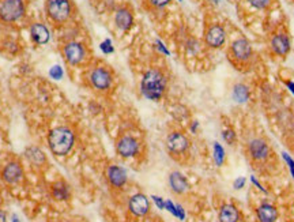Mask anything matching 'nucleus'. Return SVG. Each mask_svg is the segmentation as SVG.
Instances as JSON below:
<instances>
[{"instance_id":"0eeeda50","label":"nucleus","mask_w":294,"mask_h":222,"mask_svg":"<svg viewBox=\"0 0 294 222\" xmlns=\"http://www.w3.org/2000/svg\"><path fill=\"white\" fill-rule=\"evenodd\" d=\"M141 143L132 135H122L116 142V151L123 158H131L139 153Z\"/></svg>"},{"instance_id":"6e6552de","label":"nucleus","mask_w":294,"mask_h":222,"mask_svg":"<svg viewBox=\"0 0 294 222\" xmlns=\"http://www.w3.org/2000/svg\"><path fill=\"white\" fill-rule=\"evenodd\" d=\"M89 81H90V85L94 87L95 90L105 91L109 90L112 86L113 77H112V74H110L108 68L95 67L89 75Z\"/></svg>"},{"instance_id":"aec40b11","label":"nucleus","mask_w":294,"mask_h":222,"mask_svg":"<svg viewBox=\"0 0 294 222\" xmlns=\"http://www.w3.org/2000/svg\"><path fill=\"white\" fill-rule=\"evenodd\" d=\"M50 194L53 196L54 200L57 202H66L70 199L71 196V191H70V186L64 180H57L50 186Z\"/></svg>"},{"instance_id":"473e14b6","label":"nucleus","mask_w":294,"mask_h":222,"mask_svg":"<svg viewBox=\"0 0 294 222\" xmlns=\"http://www.w3.org/2000/svg\"><path fill=\"white\" fill-rule=\"evenodd\" d=\"M151 199H153V202L155 203V206H157L159 210H165V199H162L161 196H157V195L151 196Z\"/></svg>"},{"instance_id":"393cba45","label":"nucleus","mask_w":294,"mask_h":222,"mask_svg":"<svg viewBox=\"0 0 294 222\" xmlns=\"http://www.w3.org/2000/svg\"><path fill=\"white\" fill-rule=\"evenodd\" d=\"M49 75L52 77V79H54V81H60L64 75L63 68L60 67L59 64H56V66H53V67H50Z\"/></svg>"},{"instance_id":"cd10ccee","label":"nucleus","mask_w":294,"mask_h":222,"mask_svg":"<svg viewBox=\"0 0 294 222\" xmlns=\"http://www.w3.org/2000/svg\"><path fill=\"white\" fill-rule=\"evenodd\" d=\"M100 48H101V50H102V52H104V53H106V54L113 53V50H114L113 45H112V41L109 40V38H106V40H105L104 42H101Z\"/></svg>"},{"instance_id":"dca6fc26","label":"nucleus","mask_w":294,"mask_h":222,"mask_svg":"<svg viewBox=\"0 0 294 222\" xmlns=\"http://www.w3.org/2000/svg\"><path fill=\"white\" fill-rule=\"evenodd\" d=\"M169 187L176 195H183L190 190V184L187 177L179 171H174L169 175Z\"/></svg>"},{"instance_id":"4be33fe9","label":"nucleus","mask_w":294,"mask_h":222,"mask_svg":"<svg viewBox=\"0 0 294 222\" xmlns=\"http://www.w3.org/2000/svg\"><path fill=\"white\" fill-rule=\"evenodd\" d=\"M25 157L27 158V161L34 165V166H44L46 163V155L45 153L40 149V147H37V146H30V147H27L25 150Z\"/></svg>"},{"instance_id":"7c9ffc66","label":"nucleus","mask_w":294,"mask_h":222,"mask_svg":"<svg viewBox=\"0 0 294 222\" xmlns=\"http://www.w3.org/2000/svg\"><path fill=\"white\" fill-rule=\"evenodd\" d=\"M165 210H167L169 213L177 218V206L173 203L172 200H169V199L165 200Z\"/></svg>"},{"instance_id":"c756f323","label":"nucleus","mask_w":294,"mask_h":222,"mask_svg":"<svg viewBox=\"0 0 294 222\" xmlns=\"http://www.w3.org/2000/svg\"><path fill=\"white\" fill-rule=\"evenodd\" d=\"M149 3L155 9H163L166 7L169 3H172V0H149Z\"/></svg>"},{"instance_id":"7ed1b4c3","label":"nucleus","mask_w":294,"mask_h":222,"mask_svg":"<svg viewBox=\"0 0 294 222\" xmlns=\"http://www.w3.org/2000/svg\"><path fill=\"white\" fill-rule=\"evenodd\" d=\"M45 13L50 22L62 26L73 15V3L71 0H45Z\"/></svg>"},{"instance_id":"c85d7f7f","label":"nucleus","mask_w":294,"mask_h":222,"mask_svg":"<svg viewBox=\"0 0 294 222\" xmlns=\"http://www.w3.org/2000/svg\"><path fill=\"white\" fill-rule=\"evenodd\" d=\"M282 158L285 159V162L287 163V166H289V171H290V173H291V176H293V179H294V159L290 157L287 153H282Z\"/></svg>"},{"instance_id":"ddd939ff","label":"nucleus","mask_w":294,"mask_h":222,"mask_svg":"<svg viewBox=\"0 0 294 222\" xmlns=\"http://www.w3.org/2000/svg\"><path fill=\"white\" fill-rule=\"evenodd\" d=\"M2 180L7 184H18L23 179V166L19 161H9L2 169Z\"/></svg>"},{"instance_id":"2eb2a0df","label":"nucleus","mask_w":294,"mask_h":222,"mask_svg":"<svg viewBox=\"0 0 294 222\" xmlns=\"http://www.w3.org/2000/svg\"><path fill=\"white\" fill-rule=\"evenodd\" d=\"M114 23L116 26L123 30V32H128L134 25V13L132 10L127 6H123L120 9L116 10L114 14Z\"/></svg>"},{"instance_id":"72a5a7b5","label":"nucleus","mask_w":294,"mask_h":222,"mask_svg":"<svg viewBox=\"0 0 294 222\" xmlns=\"http://www.w3.org/2000/svg\"><path fill=\"white\" fill-rule=\"evenodd\" d=\"M249 180H251V183H252V184H254V186L256 187V188H258L259 191H262L263 194H266V195H267V194H268L267 190H266V188H264V187H263L262 184H260V183L258 182V179H256V177L251 176V179H249Z\"/></svg>"},{"instance_id":"a878e982","label":"nucleus","mask_w":294,"mask_h":222,"mask_svg":"<svg viewBox=\"0 0 294 222\" xmlns=\"http://www.w3.org/2000/svg\"><path fill=\"white\" fill-rule=\"evenodd\" d=\"M249 5L255 7V9L258 10H263V9H267L270 3H271V0H247Z\"/></svg>"},{"instance_id":"423d86ee","label":"nucleus","mask_w":294,"mask_h":222,"mask_svg":"<svg viewBox=\"0 0 294 222\" xmlns=\"http://www.w3.org/2000/svg\"><path fill=\"white\" fill-rule=\"evenodd\" d=\"M63 56L70 66H79L86 59V48L78 41H70L63 45Z\"/></svg>"},{"instance_id":"9d476101","label":"nucleus","mask_w":294,"mask_h":222,"mask_svg":"<svg viewBox=\"0 0 294 222\" xmlns=\"http://www.w3.org/2000/svg\"><path fill=\"white\" fill-rule=\"evenodd\" d=\"M225 41H226V32H225L223 26L218 25V23L208 26L207 30L204 32V42L211 49L222 48Z\"/></svg>"},{"instance_id":"ea45409f","label":"nucleus","mask_w":294,"mask_h":222,"mask_svg":"<svg viewBox=\"0 0 294 222\" xmlns=\"http://www.w3.org/2000/svg\"><path fill=\"white\" fill-rule=\"evenodd\" d=\"M13 222H19V218L17 215H13Z\"/></svg>"},{"instance_id":"a211bd4d","label":"nucleus","mask_w":294,"mask_h":222,"mask_svg":"<svg viewBox=\"0 0 294 222\" xmlns=\"http://www.w3.org/2000/svg\"><path fill=\"white\" fill-rule=\"evenodd\" d=\"M29 32H30L32 40L34 41L36 44H38V45H45L50 38L48 27L41 22L33 23L32 26H30V29H29Z\"/></svg>"},{"instance_id":"f3484780","label":"nucleus","mask_w":294,"mask_h":222,"mask_svg":"<svg viewBox=\"0 0 294 222\" xmlns=\"http://www.w3.org/2000/svg\"><path fill=\"white\" fill-rule=\"evenodd\" d=\"M270 45H271L272 52L278 54V56H286L290 52V40L285 33H278V34H275L271 38Z\"/></svg>"},{"instance_id":"2f4dec72","label":"nucleus","mask_w":294,"mask_h":222,"mask_svg":"<svg viewBox=\"0 0 294 222\" xmlns=\"http://www.w3.org/2000/svg\"><path fill=\"white\" fill-rule=\"evenodd\" d=\"M245 183H247V179H245V177H237V179H236L234 180V183H233V188H234V190H241V188H244L245 187Z\"/></svg>"},{"instance_id":"a19ab883","label":"nucleus","mask_w":294,"mask_h":222,"mask_svg":"<svg viewBox=\"0 0 294 222\" xmlns=\"http://www.w3.org/2000/svg\"><path fill=\"white\" fill-rule=\"evenodd\" d=\"M179 2H183V0H179Z\"/></svg>"},{"instance_id":"6ab92c4d","label":"nucleus","mask_w":294,"mask_h":222,"mask_svg":"<svg viewBox=\"0 0 294 222\" xmlns=\"http://www.w3.org/2000/svg\"><path fill=\"white\" fill-rule=\"evenodd\" d=\"M218 219L219 222H240V211L233 203L222 204Z\"/></svg>"},{"instance_id":"9b49d317","label":"nucleus","mask_w":294,"mask_h":222,"mask_svg":"<svg viewBox=\"0 0 294 222\" xmlns=\"http://www.w3.org/2000/svg\"><path fill=\"white\" fill-rule=\"evenodd\" d=\"M128 211H130L131 215L136 218L146 217L150 213L149 198L145 194H142V192H138L135 195H132L130 200H128Z\"/></svg>"},{"instance_id":"20e7f679","label":"nucleus","mask_w":294,"mask_h":222,"mask_svg":"<svg viewBox=\"0 0 294 222\" xmlns=\"http://www.w3.org/2000/svg\"><path fill=\"white\" fill-rule=\"evenodd\" d=\"M26 13L23 0H3L0 5V19L3 22H17Z\"/></svg>"},{"instance_id":"1a4fd4ad","label":"nucleus","mask_w":294,"mask_h":222,"mask_svg":"<svg viewBox=\"0 0 294 222\" xmlns=\"http://www.w3.org/2000/svg\"><path fill=\"white\" fill-rule=\"evenodd\" d=\"M254 54V50H252V46L249 44V41L244 37L241 38H237L231 42L230 45V56L231 59L234 62H239V63H247L251 60Z\"/></svg>"},{"instance_id":"f257e3e1","label":"nucleus","mask_w":294,"mask_h":222,"mask_svg":"<svg viewBox=\"0 0 294 222\" xmlns=\"http://www.w3.org/2000/svg\"><path fill=\"white\" fill-rule=\"evenodd\" d=\"M77 134L70 126H57L48 134V146L56 157L67 155L75 146Z\"/></svg>"},{"instance_id":"4468645a","label":"nucleus","mask_w":294,"mask_h":222,"mask_svg":"<svg viewBox=\"0 0 294 222\" xmlns=\"http://www.w3.org/2000/svg\"><path fill=\"white\" fill-rule=\"evenodd\" d=\"M106 180L109 186L114 190H122L128 182V176L126 169L119 165H109L106 168Z\"/></svg>"},{"instance_id":"412c9836","label":"nucleus","mask_w":294,"mask_h":222,"mask_svg":"<svg viewBox=\"0 0 294 222\" xmlns=\"http://www.w3.org/2000/svg\"><path fill=\"white\" fill-rule=\"evenodd\" d=\"M259 222H275L278 219V210L270 203H263L256 209Z\"/></svg>"},{"instance_id":"f8f14e48","label":"nucleus","mask_w":294,"mask_h":222,"mask_svg":"<svg viewBox=\"0 0 294 222\" xmlns=\"http://www.w3.org/2000/svg\"><path fill=\"white\" fill-rule=\"evenodd\" d=\"M248 153L249 157L256 161V162H263L270 157V146L262 138H254L248 143Z\"/></svg>"},{"instance_id":"f704fd0d","label":"nucleus","mask_w":294,"mask_h":222,"mask_svg":"<svg viewBox=\"0 0 294 222\" xmlns=\"http://www.w3.org/2000/svg\"><path fill=\"white\" fill-rule=\"evenodd\" d=\"M176 206H177V218L183 221V219L186 218V211H184L183 206H180V204H176Z\"/></svg>"},{"instance_id":"f03ea898","label":"nucleus","mask_w":294,"mask_h":222,"mask_svg":"<svg viewBox=\"0 0 294 222\" xmlns=\"http://www.w3.org/2000/svg\"><path fill=\"white\" fill-rule=\"evenodd\" d=\"M167 79L159 68H150L143 74L141 82V91L145 98L150 101H159L165 95Z\"/></svg>"},{"instance_id":"b1692460","label":"nucleus","mask_w":294,"mask_h":222,"mask_svg":"<svg viewBox=\"0 0 294 222\" xmlns=\"http://www.w3.org/2000/svg\"><path fill=\"white\" fill-rule=\"evenodd\" d=\"M213 157L217 166H222L225 163L226 153H225V149H223V146L219 142H214L213 143Z\"/></svg>"},{"instance_id":"5701e85b","label":"nucleus","mask_w":294,"mask_h":222,"mask_svg":"<svg viewBox=\"0 0 294 222\" xmlns=\"http://www.w3.org/2000/svg\"><path fill=\"white\" fill-rule=\"evenodd\" d=\"M231 97H233V100L237 104H245L251 98L249 87L247 85H244V83H237L233 87V90H231Z\"/></svg>"},{"instance_id":"c9c22d12","label":"nucleus","mask_w":294,"mask_h":222,"mask_svg":"<svg viewBox=\"0 0 294 222\" xmlns=\"http://www.w3.org/2000/svg\"><path fill=\"white\" fill-rule=\"evenodd\" d=\"M155 42H157V45H158V49L161 50V52H162V53H165V54H169V50L166 49V46L163 45L162 42H161V41L159 40H157L155 41Z\"/></svg>"},{"instance_id":"58836bf2","label":"nucleus","mask_w":294,"mask_h":222,"mask_svg":"<svg viewBox=\"0 0 294 222\" xmlns=\"http://www.w3.org/2000/svg\"><path fill=\"white\" fill-rule=\"evenodd\" d=\"M286 86L289 87V90L291 91L294 94V82H291V81H289V82H286Z\"/></svg>"},{"instance_id":"4c0bfd02","label":"nucleus","mask_w":294,"mask_h":222,"mask_svg":"<svg viewBox=\"0 0 294 222\" xmlns=\"http://www.w3.org/2000/svg\"><path fill=\"white\" fill-rule=\"evenodd\" d=\"M0 222H7V215L3 210H0Z\"/></svg>"},{"instance_id":"bb28decb","label":"nucleus","mask_w":294,"mask_h":222,"mask_svg":"<svg viewBox=\"0 0 294 222\" xmlns=\"http://www.w3.org/2000/svg\"><path fill=\"white\" fill-rule=\"evenodd\" d=\"M222 138H223V141L226 142L227 145H233L236 142V132L231 128L225 130V131L222 132Z\"/></svg>"},{"instance_id":"39448f33","label":"nucleus","mask_w":294,"mask_h":222,"mask_svg":"<svg viewBox=\"0 0 294 222\" xmlns=\"http://www.w3.org/2000/svg\"><path fill=\"white\" fill-rule=\"evenodd\" d=\"M165 145H166L169 154H172L173 157H179V155L186 154L190 150L191 141L184 132L173 131L166 136Z\"/></svg>"},{"instance_id":"e433bc0d","label":"nucleus","mask_w":294,"mask_h":222,"mask_svg":"<svg viewBox=\"0 0 294 222\" xmlns=\"http://www.w3.org/2000/svg\"><path fill=\"white\" fill-rule=\"evenodd\" d=\"M198 128H199V123H198V122H194V123H192V126H191V131H192L195 134V132H196V130H198Z\"/></svg>"}]
</instances>
